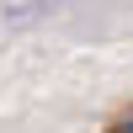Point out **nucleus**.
Masks as SVG:
<instances>
[{
  "label": "nucleus",
  "mask_w": 133,
  "mask_h": 133,
  "mask_svg": "<svg viewBox=\"0 0 133 133\" xmlns=\"http://www.w3.org/2000/svg\"><path fill=\"white\" fill-rule=\"evenodd\" d=\"M117 128H133V112H128V117H123V123H117Z\"/></svg>",
  "instance_id": "obj_1"
}]
</instances>
